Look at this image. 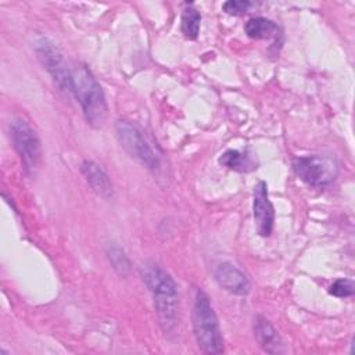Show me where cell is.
Instances as JSON below:
<instances>
[{"instance_id":"obj_1","label":"cell","mask_w":355,"mask_h":355,"mask_svg":"<svg viewBox=\"0 0 355 355\" xmlns=\"http://www.w3.org/2000/svg\"><path fill=\"white\" fill-rule=\"evenodd\" d=\"M143 280L153 295L158 324L171 334L179 324V291L173 277L158 263L146 262L141 266Z\"/></svg>"},{"instance_id":"obj_17","label":"cell","mask_w":355,"mask_h":355,"mask_svg":"<svg viewBox=\"0 0 355 355\" xmlns=\"http://www.w3.org/2000/svg\"><path fill=\"white\" fill-rule=\"evenodd\" d=\"M252 3L248 0H229L222 6L223 11L230 15H244L247 11H250Z\"/></svg>"},{"instance_id":"obj_10","label":"cell","mask_w":355,"mask_h":355,"mask_svg":"<svg viewBox=\"0 0 355 355\" xmlns=\"http://www.w3.org/2000/svg\"><path fill=\"white\" fill-rule=\"evenodd\" d=\"M80 172L90 189L101 198L111 200L114 197V186L107 172L94 161L83 159Z\"/></svg>"},{"instance_id":"obj_5","label":"cell","mask_w":355,"mask_h":355,"mask_svg":"<svg viewBox=\"0 0 355 355\" xmlns=\"http://www.w3.org/2000/svg\"><path fill=\"white\" fill-rule=\"evenodd\" d=\"M35 53L58 89L72 94V68L68 67L57 43L47 36H40L35 42Z\"/></svg>"},{"instance_id":"obj_6","label":"cell","mask_w":355,"mask_h":355,"mask_svg":"<svg viewBox=\"0 0 355 355\" xmlns=\"http://www.w3.org/2000/svg\"><path fill=\"white\" fill-rule=\"evenodd\" d=\"M10 135L14 148L21 158L24 172L28 176L35 175L42 155L40 140L35 129L26 119L18 116L10 125Z\"/></svg>"},{"instance_id":"obj_8","label":"cell","mask_w":355,"mask_h":355,"mask_svg":"<svg viewBox=\"0 0 355 355\" xmlns=\"http://www.w3.org/2000/svg\"><path fill=\"white\" fill-rule=\"evenodd\" d=\"M252 214L258 234L262 237L270 236L275 225V208L269 200L268 184L263 180H259L254 186Z\"/></svg>"},{"instance_id":"obj_13","label":"cell","mask_w":355,"mask_h":355,"mask_svg":"<svg viewBox=\"0 0 355 355\" xmlns=\"http://www.w3.org/2000/svg\"><path fill=\"white\" fill-rule=\"evenodd\" d=\"M219 164L236 171V172H250L254 168H257L255 161L252 157L247 153H241L239 150H226L220 157H219Z\"/></svg>"},{"instance_id":"obj_2","label":"cell","mask_w":355,"mask_h":355,"mask_svg":"<svg viewBox=\"0 0 355 355\" xmlns=\"http://www.w3.org/2000/svg\"><path fill=\"white\" fill-rule=\"evenodd\" d=\"M72 94L80 104L83 116L92 128H101L107 119V100L101 85L85 64L72 68Z\"/></svg>"},{"instance_id":"obj_3","label":"cell","mask_w":355,"mask_h":355,"mask_svg":"<svg viewBox=\"0 0 355 355\" xmlns=\"http://www.w3.org/2000/svg\"><path fill=\"white\" fill-rule=\"evenodd\" d=\"M191 323L196 341L200 349L205 354H222L223 337L219 327V322L209 297L201 290H196Z\"/></svg>"},{"instance_id":"obj_9","label":"cell","mask_w":355,"mask_h":355,"mask_svg":"<svg viewBox=\"0 0 355 355\" xmlns=\"http://www.w3.org/2000/svg\"><path fill=\"white\" fill-rule=\"evenodd\" d=\"M214 277L223 290L232 294L247 295L251 291V283L248 277L230 262L219 263L214 270Z\"/></svg>"},{"instance_id":"obj_14","label":"cell","mask_w":355,"mask_h":355,"mask_svg":"<svg viewBox=\"0 0 355 355\" xmlns=\"http://www.w3.org/2000/svg\"><path fill=\"white\" fill-rule=\"evenodd\" d=\"M200 26H201L200 11H197L193 6L184 7L182 11V17H180V28H182L183 35L187 39L194 40V39H197V36L200 33Z\"/></svg>"},{"instance_id":"obj_4","label":"cell","mask_w":355,"mask_h":355,"mask_svg":"<svg viewBox=\"0 0 355 355\" xmlns=\"http://www.w3.org/2000/svg\"><path fill=\"white\" fill-rule=\"evenodd\" d=\"M294 173L300 180L315 189L331 184L338 176V162L327 155H302L293 161Z\"/></svg>"},{"instance_id":"obj_11","label":"cell","mask_w":355,"mask_h":355,"mask_svg":"<svg viewBox=\"0 0 355 355\" xmlns=\"http://www.w3.org/2000/svg\"><path fill=\"white\" fill-rule=\"evenodd\" d=\"M254 334L261 348L268 354H283L286 351L284 343L273 324L262 315L254 319Z\"/></svg>"},{"instance_id":"obj_7","label":"cell","mask_w":355,"mask_h":355,"mask_svg":"<svg viewBox=\"0 0 355 355\" xmlns=\"http://www.w3.org/2000/svg\"><path fill=\"white\" fill-rule=\"evenodd\" d=\"M115 133L122 148L140 165L150 171H157L159 168L158 155L137 126L128 121H118L115 123Z\"/></svg>"},{"instance_id":"obj_12","label":"cell","mask_w":355,"mask_h":355,"mask_svg":"<svg viewBox=\"0 0 355 355\" xmlns=\"http://www.w3.org/2000/svg\"><path fill=\"white\" fill-rule=\"evenodd\" d=\"M244 31L247 36L252 39H272V37L276 39L277 36L282 35L279 25L272 19H268L263 17L250 18L244 25Z\"/></svg>"},{"instance_id":"obj_16","label":"cell","mask_w":355,"mask_h":355,"mask_svg":"<svg viewBox=\"0 0 355 355\" xmlns=\"http://www.w3.org/2000/svg\"><path fill=\"white\" fill-rule=\"evenodd\" d=\"M329 294L338 297V298H347L354 294V283L349 279H337L333 282V284L329 287Z\"/></svg>"},{"instance_id":"obj_15","label":"cell","mask_w":355,"mask_h":355,"mask_svg":"<svg viewBox=\"0 0 355 355\" xmlns=\"http://www.w3.org/2000/svg\"><path fill=\"white\" fill-rule=\"evenodd\" d=\"M107 258L116 273L121 276H125L130 272V261L128 255L123 252V250L118 245H112L107 251Z\"/></svg>"}]
</instances>
